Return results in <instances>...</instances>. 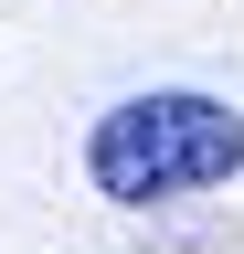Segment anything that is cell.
<instances>
[{
	"label": "cell",
	"instance_id": "obj_1",
	"mask_svg": "<svg viewBox=\"0 0 244 254\" xmlns=\"http://www.w3.org/2000/svg\"><path fill=\"white\" fill-rule=\"evenodd\" d=\"M234 170H244V117L202 85H149L128 106H106L85 138V180L128 212L180 201V190H223Z\"/></svg>",
	"mask_w": 244,
	"mask_h": 254
}]
</instances>
